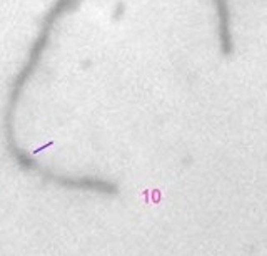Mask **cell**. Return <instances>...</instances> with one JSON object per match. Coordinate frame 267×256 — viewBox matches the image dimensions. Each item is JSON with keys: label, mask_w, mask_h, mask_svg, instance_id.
Returning <instances> with one entry per match:
<instances>
[{"label": "cell", "mask_w": 267, "mask_h": 256, "mask_svg": "<svg viewBox=\"0 0 267 256\" xmlns=\"http://www.w3.org/2000/svg\"><path fill=\"white\" fill-rule=\"evenodd\" d=\"M77 2L79 0H55L52 4V7L49 9V12L45 14L35 41H33L32 47L28 49L27 60L24 62V66L20 67L19 74L15 76L14 82L9 89L7 106H5L4 122H2L4 139H5V146H7L9 154L12 156L14 161L19 164L20 168L28 171V173L39 174L45 183L55 184L59 187H67V189L92 191V193H97V195L116 196L119 195V186L116 183H112V181H105V179H99V178H70V176H62V174L52 173L50 169L44 168L42 164H39L37 159L32 154H28V152L22 149V147L17 144V139H15L14 117H15L17 107H19V102L22 98V90L25 89V85L32 79L37 66L41 64L42 57L45 54V49H47L50 37H52L55 24L69 12Z\"/></svg>", "instance_id": "cell-1"}]
</instances>
